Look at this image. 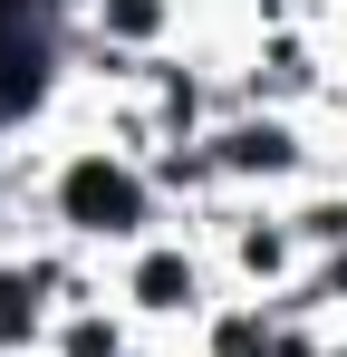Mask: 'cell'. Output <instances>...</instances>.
<instances>
[{
	"mask_svg": "<svg viewBox=\"0 0 347 357\" xmlns=\"http://www.w3.org/2000/svg\"><path fill=\"white\" fill-rule=\"evenodd\" d=\"M68 222H77V232H135V222H145L135 174H116V165H68Z\"/></svg>",
	"mask_w": 347,
	"mask_h": 357,
	"instance_id": "cell-1",
	"label": "cell"
},
{
	"mask_svg": "<svg viewBox=\"0 0 347 357\" xmlns=\"http://www.w3.org/2000/svg\"><path fill=\"white\" fill-rule=\"evenodd\" d=\"M135 290L155 299V309H183V299H193V271H183V261H174V251H155V261H145V271H135Z\"/></svg>",
	"mask_w": 347,
	"mask_h": 357,
	"instance_id": "cell-2",
	"label": "cell"
},
{
	"mask_svg": "<svg viewBox=\"0 0 347 357\" xmlns=\"http://www.w3.org/2000/svg\"><path fill=\"white\" fill-rule=\"evenodd\" d=\"M29 319H39V280L29 271H0V338H29Z\"/></svg>",
	"mask_w": 347,
	"mask_h": 357,
	"instance_id": "cell-3",
	"label": "cell"
},
{
	"mask_svg": "<svg viewBox=\"0 0 347 357\" xmlns=\"http://www.w3.org/2000/svg\"><path fill=\"white\" fill-rule=\"evenodd\" d=\"M222 155H231V165H289V135H270V126H241Z\"/></svg>",
	"mask_w": 347,
	"mask_h": 357,
	"instance_id": "cell-4",
	"label": "cell"
},
{
	"mask_svg": "<svg viewBox=\"0 0 347 357\" xmlns=\"http://www.w3.org/2000/svg\"><path fill=\"white\" fill-rule=\"evenodd\" d=\"M107 20H116V29H135V39H145V29H155L164 10H155V0H107Z\"/></svg>",
	"mask_w": 347,
	"mask_h": 357,
	"instance_id": "cell-5",
	"label": "cell"
},
{
	"mask_svg": "<svg viewBox=\"0 0 347 357\" xmlns=\"http://www.w3.org/2000/svg\"><path fill=\"white\" fill-rule=\"evenodd\" d=\"M68 357H116V348H107V328H77V348H68Z\"/></svg>",
	"mask_w": 347,
	"mask_h": 357,
	"instance_id": "cell-6",
	"label": "cell"
},
{
	"mask_svg": "<svg viewBox=\"0 0 347 357\" xmlns=\"http://www.w3.org/2000/svg\"><path fill=\"white\" fill-rule=\"evenodd\" d=\"M338 290H347V261H338Z\"/></svg>",
	"mask_w": 347,
	"mask_h": 357,
	"instance_id": "cell-7",
	"label": "cell"
}]
</instances>
